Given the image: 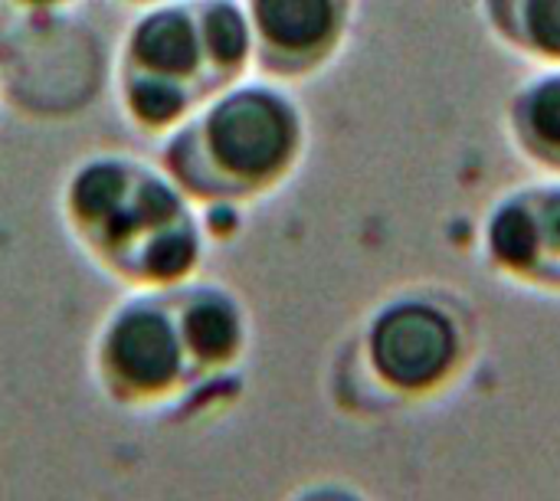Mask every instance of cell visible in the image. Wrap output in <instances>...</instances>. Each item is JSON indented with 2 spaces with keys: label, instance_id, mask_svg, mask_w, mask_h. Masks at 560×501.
<instances>
[{
  "label": "cell",
  "instance_id": "obj_4",
  "mask_svg": "<svg viewBox=\"0 0 560 501\" xmlns=\"http://www.w3.org/2000/svg\"><path fill=\"white\" fill-rule=\"evenodd\" d=\"M95 374L102 391L128 407L164 404L187 377H197L167 289H151L112 308L95 338Z\"/></svg>",
  "mask_w": 560,
  "mask_h": 501
},
{
  "label": "cell",
  "instance_id": "obj_15",
  "mask_svg": "<svg viewBox=\"0 0 560 501\" xmlns=\"http://www.w3.org/2000/svg\"><path fill=\"white\" fill-rule=\"evenodd\" d=\"M158 3H161V0H158Z\"/></svg>",
  "mask_w": 560,
  "mask_h": 501
},
{
  "label": "cell",
  "instance_id": "obj_5",
  "mask_svg": "<svg viewBox=\"0 0 560 501\" xmlns=\"http://www.w3.org/2000/svg\"><path fill=\"white\" fill-rule=\"evenodd\" d=\"M482 249L509 282L560 295V184L509 190L486 217Z\"/></svg>",
  "mask_w": 560,
  "mask_h": 501
},
{
  "label": "cell",
  "instance_id": "obj_10",
  "mask_svg": "<svg viewBox=\"0 0 560 501\" xmlns=\"http://www.w3.org/2000/svg\"><path fill=\"white\" fill-rule=\"evenodd\" d=\"M482 13L499 43L560 69V0H482Z\"/></svg>",
  "mask_w": 560,
  "mask_h": 501
},
{
  "label": "cell",
  "instance_id": "obj_12",
  "mask_svg": "<svg viewBox=\"0 0 560 501\" xmlns=\"http://www.w3.org/2000/svg\"><path fill=\"white\" fill-rule=\"evenodd\" d=\"M197 16L210 66L226 89L243 75L246 62L256 56L246 7H240L236 0H197Z\"/></svg>",
  "mask_w": 560,
  "mask_h": 501
},
{
  "label": "cell",
  "instance_id": "obj_1",
  "mask_svg": "<svg viewBox=\"0 0 560 501\" xmlns=\"http://www.w3.org/2000/svg\"><path fill=\"white\" fill-rule=\"evenodd\" d=\"M305 148V118L276 85H226L190 115L164 151L180 190L233 203L282 184Z\"/></svg>",
  "mask_w": 560,
  "mask_h": 501
},
{
  "label": "cell",
  "instance_id": "obj_11",
  "mask_svg": "<svg viewBox=\"0 0 560 501\" xmlns=\"http://www.w3.org/2000/svg\"><path fill=\"white\" fill-rule=\"evenodd\" d=\"M200 102L203 98L180 82H171L151 72L121 69V105L128 118L144 131L180 128Z\"/></svg>",
  "mask_w": 560,
  "mask_h": 501
},
{
  "label": "cell",
  "instance_id": "obj_8",
  "mask_svg": "<svg viewBox=\"0 0 560 501\" xmlns=\"http://www.w3.org/2000/svg\"><path fill=\"white\" fill-rule=\"evenodd\" d=\"M167 292L194 374L233 368L249 345V318L243 302L220 286H177Z\"/></svg>",
  "mask_w": 560,
  "mask_h": 501
},
{
  "label": "cell",
  "instance_id": "obj_7",
  "mask_svg": "<svg viewBox=\"0 0 560 501\" xmlns=\"http://www.w3.org/2000/svg\"><path fill=\"white\" fill-rule=\"evenodd\" d=\"M121 69L180 82L203 102L223 89L207 56L197 0H161L141 10L125 36Z\"/></svg>",
  "mask_w": 560,
  "mask_h": 501
},
{
  "label": "cell",
  "instance_id": "obj_13",
  "mask_svg": "<svg viewBox=\"0 0 560 501\" xmlns=\"http://www.w3.org/2000/svg\"><path fill=\"white\" fill-rule=\"evenodd\" d=\"M285 501H371L358 486L345 482V479H315L305 482L302 489H295Z\"/></svg>",
  "mask_w": 560,
  "mask_h": 501
},
{
  "label": "cell",
  "instance_id": "obj_14",
  "mask_svg": "<svg viewBox=\"0 0 560 501\" xmlns=\"http://www.w3.org/2000/svg\"><path fill=\"white\" fill-rule=\"evenodd\" d=\"M16 10H62L72 0H10Z\"/></svg>",
  "mask_w": 560,
  "mask_h": 501
},
{
  "label": "cell",
  "instance_id": "obj_9",
  "mask_svg": "<svg viewBox=\"0 0 560 501\" xmlns=\"http://www.w3.org/2000/svg\"><path fill=\"white\" fill-rule=\"evenodd\" d=\"M509 131L525 158L560 174V69H545L515 89Z\"/></svg>",
  "mask_w": 560,
  "mask_h": 501
},
{
  "label": "cell",
  "instance_id": "obj_3",
  "mask_svg": "<svg viewBox=\"0 0 560 501\" xmlns=\"http://www.w3.org/2000/svg\"><path fill=\"white\" fill-rule=\"evenodd\" d=\"M66 217L102 266L135 282L148 249L190 213L180 187L167 184L154 167L121 154H98L72 171Z\"/></svg>",
  "mask_w": 560,
  "mask_h": 501
},
{
  "label": "cell",
  "instance_id": "obj_6",
  "mask_svg": "<svg viewBox=\"0 0 560 501\" xmlns=\"http://www.w3.org/2000/svg\"><path fill=\"white\" fill-rule=\"evenodd\" d=\"M354 0H246L253 49L269 75L322 69L345 43Z\"/></svg>",
  "mask_w": 560,
  "mask_h": 501
},
{
  "label": "cell",
  "instance_id": "obj_2",
  "mask_svg": "<svg viewBox=\"0 0 560 501\" xmlns=\"http://www.w3.org/2000/svg\"><path fill=\"white\" fill-rule=\"evenodd\" d=\"M358 351L387 404H430L466 374L476 354V325L456 295L407 289L368 315Z\"/></svg>",
  "mask_w": 560,
  "mask_h": 501
}]
</instances>
